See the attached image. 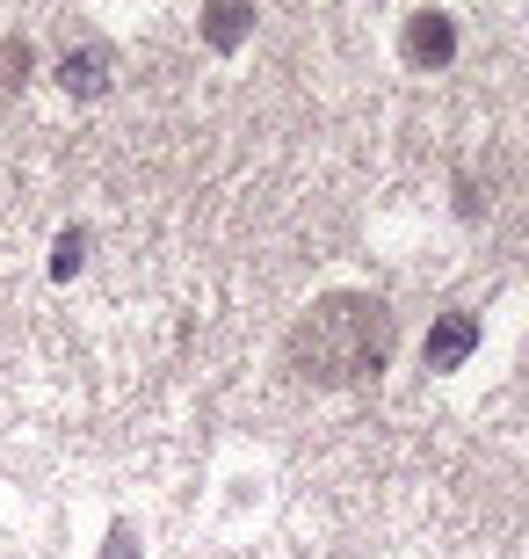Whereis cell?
<instances>
[{
	"instance_id": "cell-5",
	"label": "cell",
	"mask_w": 529,
	"mask_h": 559,
	"mask_svg": "<svg viewBox=\"0 0 529 559\" xmlns=\"http://www.w3.org/2000/svg\"><path fill=\"white\" fill-rule=\"evenodd\" d=\"M254 37V0H204V44L211 51H240Z\"/></svg>"
},
{
	"instance_id": "cell-7",
	"label": "cell",
	"mask_w": 529,
	"mask_h": 559,
	"mask_svg": "<svg viewBox=\"0 0 529 559\" xmlns=\"http://www.w3.org/2000/svg\"><path fill=\"white\" fill-rule=\"evenodd\" d=\"M0 73H8V87H22V73H29V44H8V51H0Z\"/></svg>"
},
{
	"instance_id": "cell-8",
	"label": "cell",
	"mask_w": 529,
	"mask_h": 559,
	"mask_svg": "<svg viewBox=\"0 0 529 559\" xmlns=\"http://www.w3.org/2000/svg\"><path fill=\"white\" fill-rule=\"evenodd\" d=\"M103 559H139V545H131V523H117V531H109V552Z\"/></svg>"
},
{
	"instance_id": "cell-6",
	"label": "cell",
	"mask_w": 529,
	"mask_h": 559,
	"mask_svg": "<svg viewBox=\"0 0 529 559\" xmlns=\"http://www.w3.org/2000/svg\"><path fill=\"white\" fill-rule=\"evenodd\" d=\"M87 248H95V240H87L81 226H65L59 240H51V276H59V284H65V276H73V270H81V262H87Z\"/></svg>"
},
{
	"instance_id": "cell-2",
	"label": "cell",
	"mask_w": 529,
	"mask_h": 559,
	"mask_svg": "<svg viewBox=\"0 0 529 559\" xmlns=\"http://www.w3.org/2000/svg\"><path fill=\"white\" fill-rule=\"evenodd\" d=\"M479 349V312H465V306H449L435 328H428V342H421V364L428 371H457L465 356Z\"/></svg>"
},
{
	"instance_id": "cell-1",
	"label": "cell",
	"mask_w": 529,
	"mask_h": 559,
	"mask_svg": "<svg viewBox=\"0 0 529 559\" xmlns=\"http://www.w3.org/2000/svg\"><path fill=\"white\" fill-rule=\"evenodd\" d=\"M392 349V312L385 298H363V290H341V298H320L305 312V328L290 342L298 371L320 378V385H341V378H363L377 371Z\"/></svg>"
},
{
	"instance_id": "cell-3",
	"label": "cell",
	"mask_w": 529,
	"mask_h": 559,
	"mask_svg": "<svg viewBox=\"0 0 529 559\" xmlns=\"http://www.w3.org/2000/svg\"><path fill=\"white\" fill-rule=\"evenodd\" d=\"M407 59L413 66H449L457 59V22H449L443 8H421V15L407 22Z\"/></svg>"
},
{
	"instance_id": "cell-4",
	"label": "cell",
	"mask_w": 529,
	"mask_h": 559,
	"mask_svg": "<svg viewBox=\"0 0 529 559\" xmlns=\"http://www.w3.org/2000/svg\"><path fill=\"white\" fill-rule=\"evenodd\" d=\"M59 87L73 95V103H95L109 87V44H73L59 59Z\"/></svg>"
}]
</instances>
